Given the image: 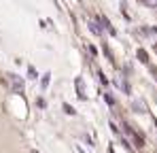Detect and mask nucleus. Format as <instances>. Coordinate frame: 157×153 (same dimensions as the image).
Wrapping results in <instances>:
<instances>
[{"instance_id": "f03ea898", "label": "nucleus", "mask_w": 157, "mask_h": 153, "mask_svg": "<svg viewBox=\"0 0 157 153\" xmlns=\"http://www.w3.org/2000/svg\"><path fill=\"white\" fill-rule=\"evenodd\" d=\"M125 132H128V136H130L132 140H134V145H136V147H144V140H142V136H138V134L132 130V126H128V124H125Z\"/></svg>"}, {"instance_id": "f257e3e1", "label": "nucleus", "mask_w": 157, "mask_h": 153, "mask_svg": "<svg viewBox=\"0 0 157 153\" xmlns=\"http://www.w3.org/2000/svg\"><path fill=\"white\" fill-rule=\"evenodd\" d=\"M9 85L13 94H24V79L19 75H11L9 76Z\"/></svg>"}, {"instance_id": "7ed1b4c3", "label": "nucleus", "mask_w": 157, "mask_h": 153, "mask_svg": "<svg viewBox=\"0 0 157 153\" xmlns=\"http://www.w3.org/2000/svg\"><path fill=\"white\" fill-rule=\"evenodd\" d=\"M75 87H77V96L81 98V100H85V98H87V94H85V81H83V76H77Z\"/></svg>"}, {"instance_id": "1a4fd4ad", "label": "nucleus", "mask_w": 157, "mask_h": 153, "mask_svg": "<svg viewBox=\"0 0 157 153\" xmlns=\"http://www.w3.org/2000/svg\"><path fill=\"white\" fill-rule=\"evenodd\" d=\"M28 73H30V79H36V70H34V68H32V66H30V68H28Z\"/></svg>"}, {"instance_id": "20e7f679", "label": "nucleus", "mask_w": 157, "mask_h": 153, "mask_svg": "<svg viewBox=\"0 0 157 153\" xmlns=\"http://www.w3.org/2000/svg\"><path fill=\"white\" fill-rule=\"evenodd\" d=\"M89 30H91V32H94L96 36H102V32H104V28L98 24V22H94V19L89 22Z\"/></svg>"}, {"instance_id": "0eeeda50", "label": "nucleus", "mask_w": 157, "mask_h": 153, "mask_svg": "<svg viewBox=\"0 0 157 153\" xmlns=\"http://www.w3.org/2000/svg\"><path fill=\"white\" fill-rule=\"evenodd\" d=\"M100 22H102V26H104V30H108V32H110V34H115V28H113V26H110V22H108V19H106V17H100Z\"/></svg>"}, {"instance_id": "6e6552de", "label": "nucleus", "mask_w": 157, "mask_h": 153, "mask_svg": "<svg viewBox=\"0 0 157 153\" xmlns=\"http://www.w3.org/2000/svg\"><path fill=\"white\" fill-rule=\"evenodd\" d=\"M64 111H66V113H68V115H75V108H72V106H70V104H64Z\"/></svg>"}, {"instance_id": "39448f33", "label": "nucleus", "mask_w": 157, "mask_h": 153, "mask_svg": "<svg viewBox=\"0 0 157 153\" xmlns=\"http://www.w3.org/2000/svg\"><path fill=\"white\" fill-rule=\"evenodd\" d=\"M132 108H134L136 113H144V111H147L144 104H142V100H134V102H132Z\"/></svg>"}, {"instance_id": "423d86ee", "label": "nucleus", "mask_w": 157, "mask_h": 153, "mask_svg": "<svg viewBox=\"0 0 157 153\" xmlns=\"http://www.w3.org/2000/svg\"><path fill=\"white\" fill-rule=\"evenodd\" d=\"M49 81H51V73H47V75L40 79V89H43V92H45V89L49 87Z\"/></svg>"}, {"instance_id": "9d476101", "label": "nucleus", "mask_w": 157, "mask_h": 153, "mask_svg": "<svg viewBox=\"0 0 157 153\" xmlns=\"http://www.w3.org/2000/svg\"><path fill=\"white\" fill-rule=\"evenodd\" d=\"M144 4H149V6H157V0H142Z\"/></svg>"}]
</instances>
